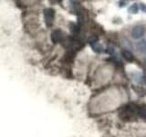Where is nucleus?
I'll list each match as a JSON object with an SVG mask.
<instances>
[{
  "mask_svg": "<svg viewBox=\"0 0 146 137\" xmlns=\"http://www.w3.org/2000/svg\"><path fill=\"white\" fill-rule=\"evenodd\" d=\"M128 3H129V0H120V1H119V7H124L127 6Z\"/></svg>",
  "mask_w": 146,
  "mask_h": 137,
  "instance_id": "nucleus-12",
  "label": "nucleus"
},
{
  "mask_svg": "<svg viewBox=\"0 0 146 137\" xmlns=\"http://www.w3.org/2000/svg\"><path fill=\"white\" fill-rule=\"evenodd\" d=\"M136 49H138V51L141 53H146V40L145 39H141L139 42L136 44Z\"/></svg>",
  "mask_w": 146,
  "mask_h": 137,
  "instance_id": "nucleus-6",
  "label": "nucleus"
},
{
  "mask_svg": "<svg viewBox=\"0 0 146 137\" xmlns=\"http://www.w3.org/2000/svg\"><path fill=\"white\" fill-rule=\"evenodd\" d=\"M121 56L123 57V59H125L126 61L128 62H132L134 61V57H133V55H132V53L130 51V50H128V49H124V50H122V52H121Z\"/></svg>",
  "mask_w": 146,
  "mask_h": 137,
  "instance_id": "nucleus-5",
  "label": "nucleus"
},
{
  "mask_svg": "<svg viewBox=\"0 0 146 137\" xmlns=\"http://www.w3.org/2000/svg\"><path fill=\"white\" fill-rule=\"evenodd\" d=\"M145 33V27L143 25H136L131 29V37L134 39H140Z\"/></svg>",
  "mask_w": 146,
  "mask_h": 137,
  "instance_id": "nucleus-3",
  "label": "nucleus"
},
{
  "mask_svg": "<svg viewBox=\"0 0 146 137\" xmlns=\"http://www.w3.org/2000/svg\"><path fill=\"white\" fill-rule=\"evenodd\" d=\"M138 115L146 120V107L145 106H139L138 107Z\"/></svg>",
  "mask_w": 146,
  "mask_h": 137,
  "instance_id": "nucleus-10",
  "label": "nucleus"
},
{
  "mask_svg": "<svg viewBox=\"0 0 146 137\" xmlns=\"http://www.w3.org/2000/svg\"><path fill=\"white\" fill-rule=\"evenodd\" d=\"M70 30L71 31L72 34L78 35L80 32V26L75 24V23H73V22H70Z\"/></svg>",
  "mask_w": 146,
  "mask_h": 137,
  "instance_id": "nucleus-8",
  "label": "nucleus"
},
{
  "mask_svg": "<svg viewBox=\"0 0 146 137\" xmlns=\"http://www.w3.org/2000/svg\"><path fill=\"white\" fill-rule=\"evenodd\" d=\"M45 23L48 27H51L55 19V10L53 8H45L43 10Z\"/></svg>",
  "mask_w": 146,
  "mask_h": 137,
  "instance_id": "nucleus-2",
  "label": "nucleus"
},
{
  "mask_svg": "<svg viewBox=\"0 0 146 137\" xmlns=\"http://www.w3.org/2000/svg\"><path fill=\"white\" fill-rule=\"evenodd\" d=\"M138 107L135 104H130L123 107L121 111V117L123 120H130L133 116L138 115Z\"/></svg>",
  "mask_w": 146,
  "mask_h": 137,
  "instance_id": "nucleus-1",
  "label": "nucleus"
},
{
  "mask_svg": "<svg viewBox=\"0 0 146 137\" xmlns=\"http://www.w3.org/2000/svg\"><path fill=\"white\" fill-rule=\"evenodd\" d=\"M139 8L141 9V11L146 13V5L144 3H140L139 4Z\"/></svg>",
  "mask_w": 146,
  "mask_h": 137,
  "instance_id": "nucleus-13",
  "label": "nucleus"
},
{
  "mask_svg": "<svg viewBox=\"0 0 146 137\" xmlns=\"http://www.w3.org/2000/svg\"><path fill=\"white\" fill-rule=\"evenodd\" d=\"M91 46V48H92V49L94 50L95 52H97V53H100V52H102V50H103V48H102V46L100 44V42H94L92 44H90Z\"/></svg>",
  "mask_w": 146,
  "mask_h": 137,
  "instance_id": "nucleus-9",
  "label": "nucleus"
},
{
  "mask_svg": "<svg viewBox=\"0 0 146 137\" xmlns=\"http://www.w3.org/2000/svg\"><path fill=\"white\" fill-rule=\"evenodd\" d=\"M122 44L125 46L126 47V49H131V42L128 39H122Z\"/></svg>",
  "mask_w": 146,
  "mask_h": 137,
  "instance_id": "nucleus-11",
  "label": "nucleus"
},
{
  "mask_svg": "<svg viewBox=\"0 0 146 137\" xmlns=\"http://www.w3.org/2000/svg\"><path fill=\"white\" fill-rule=\"evenodd\" d=\"M106 52L109 53V54H112V53L114 52V49H113L112 47H108V48L106 49Z\"/></svg>",
  "mask_w": 146,
  "mask_h": 137,
  "instance_id": "nucleus-14",
  "label": "nucleus"
},
{
  "mask_svg": "<svg viewBox=\"0 0 146 137\" xmlns=\"http://www.w3.org/2000/svg\"><path fill=\"white\" fill-rule=\"evenodd\" d=\"M138 12H139V5L136 3L131 5L129 8H128V13L131 14V15H136V14H138Z\"/></svg>",
  "mask_w": 146,
  "mask_h": 137,
  "instance_id": "nucleus-7",
  "label": "nucleus"
},
{
  "mask_svg": "<svg viewBox=\"0 0 146 137\" xmlns=\"http://www.w3.org/2000/svg\"><path fill=\"white\" fill-rule=\"evenodd\" d=\"M51 41L54 44H57L59 42H62L63 40V33L60 29H55L53 30V32L51 33Z\"/></svg>",
  "mask_w": 146,
  "mask_h": 137,
  "instance_id": "nucleus-4",
  "label": "nucleus"
}]
</instances>
